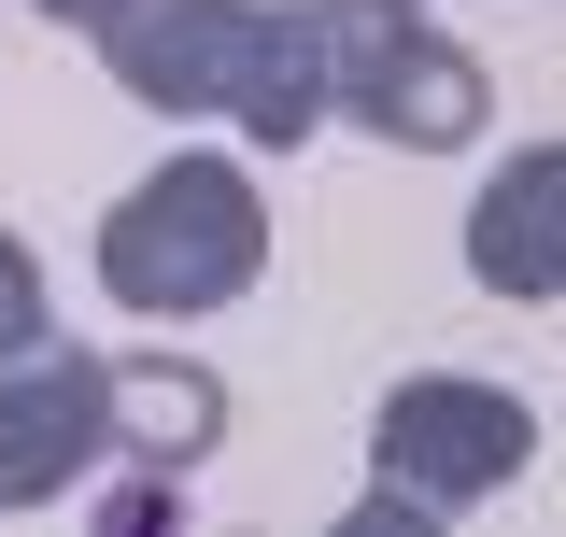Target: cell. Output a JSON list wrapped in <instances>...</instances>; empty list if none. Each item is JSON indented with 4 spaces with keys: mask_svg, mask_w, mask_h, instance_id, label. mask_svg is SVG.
<instances>
[{
    "mask_svg": "<svg viewBox=\"0 0 566 537\" xmlns=\"http://www.w3.org/2000/svg\"><path fill=\"white\" fill-rule=\"evenodd\" d=\"M326 114H354V128L397 141V156H468L495 128V85L424 14H326Z\"/></svg>",
    "mask_w": 566,
    "mask_h": 537,
    "instance_id": "277c9868",
    "label": "cell"
},
{
    "mask_svg": "<svg viewBox=\"0 0 566 537\" xmlns=\"http://www.w3.org/2000/svg\"><path fill=\"white\" fill-rule=\"evenodd\" d=\"M99 57L142 114H241V141H312L326 128V14L297 0H128Z\"/></svg>",
    "mask_w": 566,
    "mask_h": 537,
    "instance_id": "6da1fadb",
    "label": "cell"
},
{
    "mask_svg": "<svg viewBox=\"0 0 566 537\" xmlns=\"http://www.w3.org/2000/svg\"><path fill=\"white\" fill-rule=\"evenodd\" d=\"M270 268V199L241 185V156H170L142 170L128 199L99 212V283L114 312H227L241 283Z\"/></svg>",
    "mask_w": 566,
    "mask_h": 537,
    "instance_id": "3957f363",
    "label": "cell"
},
{
    "mask_svg": "<svg viewBox=\"0 0 566 537\" xmlns=\"http://www.w3.org/2000/svg\"><path fill=\"white\" fill-rule=\"evenodd\" d=\"M99 524H114V537H156V524H185V467H128L114 495H99Z\"/></svg>",
    "mask_w": 566,
    "mask_h": 537,
    "instance_id": "ba28073f",
    "label": "cell"
},
{
    "mask_svg": "<svg viewBox=\"0 0 566 537\" xmlns=\"http://www.w3.org/2000/svg\"><path fill=\"white\" fill-rule=\"evenodd\" d=\"M468 268H482L495 297H524V312L566 297V141H524L482 199H468Z\"/></svg>",
    "mask_w": 566,
    "mask_h": 537,
    "instance_id": "8992f818",
    "label": "cell"
},
{
    "mask_svg": "<svg viewBox=\"0 0 566 537\" xmlns=\"http://www.w3.org/2000/svg\"><path fill=\"white\" fill-rule=\"evenodd\" d=\"M29 14H43V29H114L128 0H29Z\"/></svg>",
    "mask_w": 566,
    "mask_h": 537,
    "instance_id": "30bf717a",
    "label": "cell"
},
{
    "mask_svg": "<svg viewBox=\"0 0 566 537\" xmlns=\"http://www.w3.org/2000/svg\"><path fill=\"white\" fill-rule=\"evenodd\" d=\"M114 453V397H99V354L29 339L0 354V509H57L71 481Z\"/></svg>",
    "mask_w": 566,
    "mask_h": 537,
    "instance_id": "5b68a950",
    "label": "cell"
},
{
    "mask_svg": "<svg viewBox=\"0 0 566 537\" xmlns=\"http://www.w3.org/2000/svg\"><path fill=\"white\" fill-rule=\"evenodd\" d=\"M43 339V268H29V241H0V354H29Z\"/></svg>",
    "mask_w": 566,
    "mask_h": 537,
    "instance_id": "9c48e42d",
    "label": "cell"
},
{
    "mask_svg": "<svg viewBox=\"0 0 566 537\" xmlns=\"http://www.w3.org/2000/svg\"><path fill=\"white\" fill-rule=\"evenodd\" d=\"M326 14H424V0H326Z\"/></svg>",
    "mask_w": 566,
    "mask_h": 537,
    "instance_id": "8fae6325",
    "label": "cell"
},
{
    "mask_svg": "<svg viewBox=\"0 0 566 537\" xmlns=\"http://www.w3.org/2000/svg\"><path fill=\"white\" fill-rule=\"evenodd\" d=\"M99 397H114V453L142 467H199L227 439V382L199 354H99Z\"/></svg>",
    "mask_w": 566,
    "mask_h": 537,
    "instance_id": "52a82bcc",
    "label": "cell"
},
{
    "mask_svg": "<svg viewBox=\"0 0 566 537\" xmlns=\"http://www.w3.org/2000/svg\"><path fill=\"white\" fill-rule=\"evenodd\" d=\"M538 467V410L510 382H468V368H411L397 397L368 410V495H354V537H424L453 509H482L495 481Z\"/></svg>",
    "mask_w": 566,
    "mask_h": 537,
    "instance_id": "7a4b0ae2",
    "label": "cell"
}]
</instances>
